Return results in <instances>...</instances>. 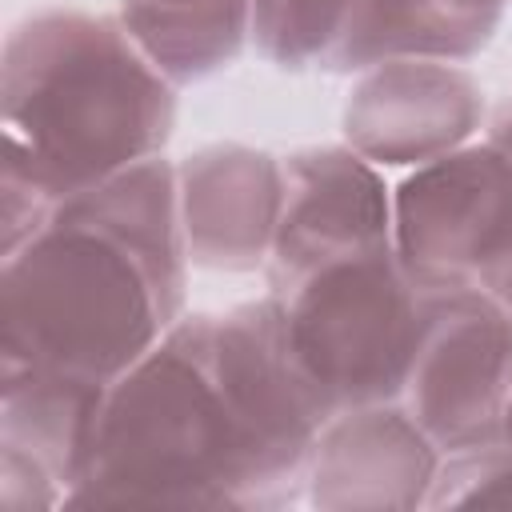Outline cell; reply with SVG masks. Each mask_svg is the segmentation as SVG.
Returning a JSON list of instances; mask_svg holds the SVG:
<instances>
[{
	"instance_id": "obj_1",
	"label": "cell",
	"mask_w": 512,
	"mask_h": 512,
	"mask_svg": "<svg viewBox=\"0 0 512 512\" xmlns=\"http://www.w3.org/2000/svg\"><path fill=\"white\" fill-rule=\"evenodd\" d=\"M292 496L296 484L268 460L216 376L200 316H180L108 384L64 504L280 508Z\"/></svg>"
},
{
	"instance_id": "obj_2",
	"label": "cell",
	"mask_w": 512,
	"mask_h": 512,
	"mask_svg": "<svg viewBox=\"0 0 512 512\" xmlns=\"http://www.w3.org/2000/svg\"><path fill=\"white\" fill-rule=\"evenodd\" d=\"M4 160L64 204L112 172L160 156L176 124V84L116 16L48 8L4 40Z\"/></svg>"
},
{
	"instance_id": "obj_3",
	"label": "cell",
	"mask_w": 512,
	"mask_h": 512,
	"mask_svg": "<svg viewBox=\"0 0 512 512\" xmlns=\"http://www.w3.org/2000/svg\"><path fill=\"white\" fill-rule=\"evenodd\" d=\"M0 368L112 384L180 320L148 264L92 220H52L0 272Z\"/></svg>"
},
{
	"instance_id": "obj_4",
	"label": "cell",
	"mask_w": 512,
	"mask_h": 512,
	"mask_svg": "<svg viewBox=\"0 0 512 512\" xmlns=\"http://www.w3.org/2000/svg\"><path fill=\"white\" fill-rule=\"evenodd\" d=\"M272 296L284 308L292 352L332 416L400 400L424 324V288L392 248L324 264Z\"/></svg>"
},
{
	"instance_id": "obj_5",
	"label": "cell",
	"mask_w": 512,
	"mask_h": 512,
	"mask_svg": "<svg viewBox=\"0 0 512 512\" xmlns=\"http://www.w3.org/2000/svg\"><path fill=\"white\" fill-rule=\"evenodd\" d=\"M512 396V312L476 284L424 288V324L400 392L440 452L500 440Z\"/></svg>"
},
{
	"instance_id": "obj_6",
	"label": "cell",
	"mask_w": 512,
	"mask_h": 512,
	"mask_svg": "<svg viewBox=\"0 0 512 512\" xmlns=\"http://www.w3.org/2000/svg\"><path fill=\"white\" fill-rule=\"evenodd\" d=\"M512 232V164L484 140L412 168L392 192V252L420 288H468Z\"/></svg>"
},
{
	"instance_id": "obj_7",
	"label": "cell",
	"mask_w": 512,
	"mask_h": 512,
	"mask_svg": "<svg viewBox=\"0 0 512 512\" xmlns=\"http://www.w3.org/2000/svg\"><path fill=\"white\" fill-rule=\"evenodd\" d=\"M284 200L268 252V288L284 292L308 272L392 248V196L372 160L348 144H316L280 160Z\"/></svg>"
},
{
	"instance_id": "obj_8",
	"label": "cell",
	"mask_w": 512,
	"mask_h": 512,
	"mask_svg": "<svg viewBox=\"0 0 512 512\" xmlns=\"http://www.w3.org/2000/svg\"><path fill=\"white\" fill-rule=\"evenodd\" d=\"M484 92L456 60H388L364 68L344 104V140L376 168H420L468 144Z\"/></svg>"
},
{
	"instance_id": "obj_9",
	"label": "cell",
	"mask_w": 512,
	"mask_h": 512,
	"mask_svg": "<svg viewBox=\"0 0 512 512\" xmlns=\"http://www.w3.org/2000/svg\"><path fill=\"white\" fill-rule=\"evenodd\" d=\"M440 456L400 400L344 408L308 452L304 492L328 512L424 508Z\"/></svg>"
},
{
	"instance_id": "obj_10",
	"label": "cell",
	"mask_w": 512,
	"mask_h": 512,
	"mask_svg": "<svg viewBox=\"0 0 512 512\" xmlns=\"http://www.w3.org/2000/svg\"><path fill=\"white\" fill-rule=\"evenodd\" d=\"M180 224L188 260L216 272H248L268 264L284 168L248 144H208L176 164Z\"/></svg>"
},
{
	"instance_id": "obj_11",
	"label": "cell",
	"mask_w": 512,
	"mask_h": 512,
	"mask_svg": "<svg viewBox=\"0 0 512 512\" xmlns=\"http://www.w3.org/2000/svg\"><path fill=\"white\" fill-rule=\"evenodd\" d=\"M64 216H80L124 240L156 276V284L168 292L176 308H184V284H188V244L180 224V192H176V168L164 156H148L140 164H128L112 172L108 180L68 196L56 204Z\"/></svg>"
},
{
	"instance_id": "obj_12",
	"label": "cell",
	"mask_w": 512,
	"mask_h": 512,
	"mask_svg": "<svg viewBox=\"0 0 512 512\" xmlns=\"http://www.w3.org/2000/svg\"><path fill=\"white\" fill-rule=\"evenodd\" d=\"M500 20L448 0H356L320 68L364 72L388 60H468L488 48Z\"/></svg>"
},
{
	"instance_id": "obj_13",
	"label": "cell",
	"mask_w": 512,
	"mask_h": 512,
	"mask_svg": "<svg viewBox=\"0 0 512 512\" xmlns=\"http://www.w3.org/2000/svg\"><path fill=\"white\" fill-rule=\"evenodd\" d=\"M108 384L48 372L0 368V444L32 456L68 492L76 488Z\"/></svg>"
},
{
	"instance_id": "obj_14",
	"label": "cell",
	"mask_w": 512,
	"mask_h": 512,
	"mask_svg": "<svg viewBox=\"0 0 512 512\" xmlns=\"http://www.w3.org/2000/svg\"><path fill=\"white\" fill-rule=\"evenodd\" d=\"M116 20L176 88L228 68L252 40L248 0H120Z\"/></svg>"
},
{
	"instance_id": "obj_15",
	"label": "cell",
	"mask_w": 512,
	"mask_h": 512,
	"mask_svg": "<svg viewBox=\"0 0 512 512\" xmlns=\"http://www.w3.org/2000/svg\"><path fill=\"white\" fill-rule=\"evenodd\" d=\"M356 0H248L252 44L280 68H308L328 56Z\"/></svg>"
},
{
	"instance_id": "obj_16",
	"label": "cell",
	"mask_w": 512,
	"mask_h": 512,
	"mask_svg": "<svg viewBox=\"0 0 512 512\" xmlns=\"http://www.w3.org/2000/svg\"><path fill=\"white\" fill-rule=\"evenodd\" d=\"M424 508H512V452L500 440L444 452Z\"/></svg>"
},
{
	"instance_id": "obj_17",
	"label": "cell",
	"mask_w": 512,
	"mask_h": 512,
	"mask_svg": "<svg viewBox=\"0 0 512 512\" xmlns=\"http://www.w3.org/2000/svg\"><path fill=\"white\" fill-rule=\"evenodd\" d=\"M64 500V488L52 480V472L44 464H36L32 456L0 444V504L8 512L20 508H52Z\"/></svg>"
},
{
	"instance_id": "obj_18",
	"label": "cell",
	"mask_w": 512,
	"mask_h": 512,
	"mask_svg": "<svg viewBox=\"0 0 512 512\" xmlns=\"http://www.w3.org/2000/svg\"><path fill=\"white\" fill-rule=\"evenodd\" d=\"M476 288H480V292H488L500 308H508V312H512V232L504 236V244H500V248L488 256V264L480 268Z\"/></svg>"
},
{
	"instance_id": "obj_19",
	"label": "cell",
	"mask_w": 512,
	"mask_h": 512,
	"mask_svg": "<svg viewBox=\"0 0 512 512\" xmlns=\"http://www.w3.org/2000/svg\"><path fill=\"white\" fill-rule=\"evenodd\" d=\"M488 144L512 164V92L488 112Z\"/></svg>"
},
{
	"instance_id": "obj_20",
	"label": "cell",
	"mask_w": 512,
	"mask_h": 512,
	"mask_svg": "<svg viewBox=\"0 0 512 512\" xmlns=\"http://www.w3.org/2000/svg\"><path fill=\"white\" fill-rule=\"evenodd\" d=\"M448 4H456L464 12H484V16H504V8H508V0H448Z\"/></svg>"
},
{
	"instance_id": "obj_21",
	"label": "cell",
	"mask_w": 512,
	"mask_h": 512,
	"mask_svg": "<svg viewBox=\"0 0 512 512\" xmlns=\"http://www.w3.org/2000/svg\"><path fill=\"white\" fill-rule=\"evenodd\" d=\"M500 444L512 452V396H508V404H504V416H500Z\"/></svg>"
}]
</instances>
